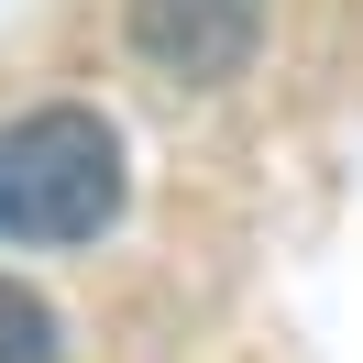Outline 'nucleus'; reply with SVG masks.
I'll use <instances>...</instances> for the list:
<instances>
[{"label": "nucleus", "instance_id": "f03ea898", "mask_svg": "<svg viewBox=\"0 0 363 363\" xmlns=\"http://www.w3.org/2000/svg\"><path fill=\"white\" fill-rule=\"evenodd\" d=\"M253 33L264 11L253 0H133V55L177 89H220V77L253 67Z\"/></svg>", "mask_w": 363, "mask_h": 363}, {"label": "nucleus", "instance_id": "7ed1b4c3", "mask_svg": "<svg viewBox=\"0 0 363 363\" xmlns=\"http://www.w3.org/2000/svg\"><path fill=\"white\" fill-rule=\"evenodd\" d=\"M0 363H55V308L0 275Z\"/></svg>", "mask_w": 363, "mask_h": 363}, {"label": "nucleus", "instance_id": "f257e3e1", "mask_svg": "<svg viewBox=\"0 0 363 363\" xmlns=\"http://www.w3.org/2000/svg\"><path fill=\"white\" fill-rule=\"evenodd\" d=\"M121 220V133L77 99L0 133V242H89Z\"/></svg>", "mask_w": 363, "mask_h": 363}]
</instances>
